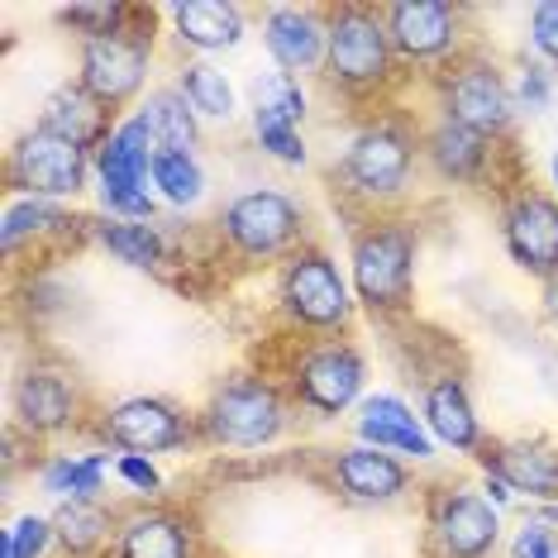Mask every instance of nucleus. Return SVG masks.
<instances>
[{"label": "nucleus", "instance_id": "f257e3e1", "mask_svg": "<svg viewBox=\"0 0 558 558\" xmlns=\"http://www.w3.org/2000/svg\"><path fill=\"white\" fill-rule=\"evenodd\" d=\"M154 158L158 138L144 124V116L124 120L106 144L96 148V172H100V201H106L110 220H154Z\"/></svg>", "mask_w": 558, "mask_h": 558}, {"label": "nucleus", "instance_id": "f03ea898", "mask_svg": "<svg viewBox=\"0 0 558 558\" xmlns=\"http://www.w3.org/2000/svg\"><path fill=\"white\" fill-rule=\"evenodd\" d=\"M391 34L387 15L363 5H344L329 15V48H325V72L344 92H373L391 77Z\"/></svg>", "mask_w": 558, "mask_h": 558}, {"label": "nucleus", "instance_id": "7ed1b4c3", "mask_svg": "<svg viewBox=\"0 0 558 558\" xmlns=\"http://www.w3.org/2000/svg\"><path fill=\"white\" fill-rule=\"evenodd\" d=\"M415 287V234L401 225H367L353 239V291L367 311L387 315L411 301Z\"/></svg>", "mask_w": 558, "mask_h": 558}, {"label": "nucleus", "instance_id": "20e7f679", "mask_svg": "<svg viewBox=\"0 0 558 558\" xmlns=\"http://www.w3.org/2000/svg\"><path fill=\"white\" fill-rule=\"evenodd\" d=\"M287 425V405L277 397V387L258 383V377H234L210 397L206 429L215 444H230V449H263L282 435Z\"/></svg>", "mask_w": 558, "mask_h": 558}, {"label": "nucleus", "instance_id": "39448f33", "mask_svg": "<svg viewBox=\"0 0 558 558\" xmlns=\"http://www.w3.org/2000/svg\"><path fill=\"white\" fill-rule=\"evenodd\" d=\"M282 306L291 320L311 329H335L353 315V296H349V282L335 268V258L320 248H306L282 272Z\"/></svg>", "mask_w": 558, "mask_h": 558}, {"label": "nucleus", "instance_id": "423d86ee", "mask_svg": "<svg viewBox=\"0 0 558 558\" xmlns=\"http://www.w3.org/2000/svg\"><path fill=\"white\" fill-rule=\"evenodd\" d=\"M82 182H86V148L72 144V138L34 130L10 148V186L29 192L34 201L77 196Z\"/></svg>", "mask_w": 558, "mask_h": 558}, {"label": "nucleus", "instance_id": "0eeeda50", "mask_svg": "<svg viewBox=\"0 0 558 558\" xmlns=\"http://www.w3.org/2000/svg\"><path fill=\"white\" fill-rule=\"evenodd\" d=\"M411 162H415V138L383 120V124H373V130H363L353 138L339 172H344L353 196L391 201V196H401L405 177H411Z\"/></svg>", "mask_w": 558, "mask_h": 558}, {"label": "nucleus", "instance_id": "6e6552de", "mask_svg": "<svg viewBox=\"0 0 558 558\" xmlns=\"http://www.w3.org/2000/svg\"><path fill=\"white\" fill-rule=\"evenodd\" d=\"M148 53H154V34H110L92 39L82 48V86L100 106H124L148 77Z\"/></svg>", "mask_w": 558, "mask_h": 558}, {"label": "nucleus", "instance_id": "1a4fd4ad", "mask_svg": "<svg viewBox=\"0 0 558 558\" xmlns=\"http://www.w3.org/2000/svg\"><path fill=\"white\" fill-rule=\"evenodd\" d=\"M225 234L248 258H272L301 234V210L282 192H244L225 206Z\"/></svg>", "mask_w": 558, "mask_h": 558}, {"label": "nucleus", "instance_id": "9d476101", "mask_svg": "<svg viewBox=\"0 0 558 558\" xmlns=\"http://www.w3.org/2000/svg\"><path fill=\"white\" fill-rule=\"evenodd\" d=\"M444 120L473 134H501L511 124V92L487 62H463L444 77Z\"/></svg>", "mask_w": 558, "mask_h": 558}, {"label": "nucleus", "instance_id": "9b49d317", "mask_svg": "<svg viewBox=\"0 0 558 558\" xmlns=\"http://www.w3.org/2000/svg\"><path fill=\"white\" fill-rule=\"evenodd\" d=\"M501 535L497 506L468 487L439 492L435 501V544L444 558H487Z\"/></svg>", "mask_w": 558, "mask_h": 558}, {"label": "nucleus", "instance_id": "f8f14e48", "mask_svg": "<svg viewBox=\"0 0 558 558\" xmlns=\"http://www.w3.org/2000/svg\"><path fill=\"white\" fill-rule=\"evenodd\" d=\"M296 397L320 415H339L363 391V359L349 344H320L296 363Z\"/></svg>", "mask_w": 558, "mask_h": 558}, {"label": "nucleus", "instance_id": "ddd939ff", "mask_svg": "<svg viewBox=\"0 0 558 558\" xmlns=\"http://www.w3.org/2000/svg\"><path fill=\"white\" fill-rule=\"evenodd\" d=\"M106 439L120 444L124 453H168L177 444H186V415L177 405L158 401V397H134V401H120L116 411H106Z\"/></svg>", "mask_w": 558, "mask_h": 558}, {"label": "nucleus", "instance_id": "4468645a", "mask_svg": "<svg viewBox=\"0 0 558 558\" xmlns=\"http://www.w3.org/2000/svg\"><path fill=\"white\" fill-rule=\"evenodd\" d=\"M506 253L535 277L558 272V206L539 192H525L506 210Z\"/></svg>", "mask_w": 558, "mask_h": 558}, {"label": "nucleus", "instance_id": "2eb2a0df", "mask_svg": "<svg viewBox=\"0 0 558 558\" xmlns=\"http://www.w3.org/2000/svg\"><path fill=\"white\" fill-rule=\"evenodd\" d=\"M353 425H359L363 444H373V449H383V453H405V459H415V463L435 459V439L425 435L421 415H415L401 397H391V391L367 397L359 405V421Z\"/></svg>", "mask_w": 558, "mask_h": 558}, {"label": "nucleus", "instance_id": "dca6fc26", "mask_svg": "<svg viewBox=\"0 0 558 558\" xmlns=\"http://www.w3.org/2000/svg\"><path fill=\"white\" fill-rule=\"evenodd\" d=\"M263 44L268 53L277 58L282 72H315L325 68V48H329V24H320L315 10H301V5H277L268 10L263 20Z\"/></svg>", "mask_w": 558, "mask_h": 558}, {"label": "nucleus", "instance_id": "f3484780", "mask_svg": "<svg viewBox=\"0 0 558 558\" xmlns=\"http://www.w3.org/2000/svg\"><path fill=\"white\" fill-rule=\"evenodd\" d=\"M387 34L401 58H444L459 39V10L435 5V0H405V5L387 10Z\"/></svg>", "mask_w": 558, "mask_h": 558}, {"label": "nucleus", "instance_id": "a211bd4d", "mask_svg": "<svg viewBox=\"0 0 558 558\" xmlns=\"http://www.w3.org/2000/svg\"><path fill=\"white\" fill-rule=\"evenodd\" d=\"M15 415L29 435H58L77 421V387L62 373L48 367H29L15 387Z\"/></svg>", "mask_w": 558, "mask_h": 558}, {"label": "nucleus", "instance_id": "6ab92c4d", "mask_svg": "<svg viewBox=\"0 0 558 558\" xmlns=\"http://www.w3.org/2000/svg\"><path fill=\"white\" fill-rule=\"evenodd\" d=\"M482 468L501 477L511 492H530L539 501L558 497V449L554 444H497L482 453Z\"/></svg>", "mask_w": 558, "mask_h": 558}, {"label": "nucleus", "instance_id": "aec40b11", "mask_svg": "<svg viewBox=\"0 0 558 558\" xmlns=\"http://www.w3.org/2000/svg\"><path fill=\"white\" fill-rule=\"evenodd\" d=\"M335 482L353 501H397L411 477L391 453L373 449V444H353V449L335 453Z\"/></svg>", "mask_w": 558, "mask_h": 558}, {"label": "nucleus", "instance_id": "412c9836", "mask_svg": "<svg viewBox=\"0 0 558 558\" xmlns=\"http://www.w3.org/2000/svg\"><path fill=\"white\" fill-rule=\"evenodd\" d=\"M120 558H196V530L177 511H134L116 539Z\"/></svg>", "mask_w": 558, "mask_h": 558}, {"label": "nucleus", "instance_id": "4be33fe9", "mask_svg": "<svg viewBox=\"0 0 558 558\" xmlns=\"http://www.w3.org/2000/svg\"><path fill=\"white\" fill-rule=\"evenodd\" d=\"M106 116L110 110L77 82V86H58V92L44 100L39 130L58 134V138H72V144H82L86 154H92V148H100L110 134H116V130H106Z\"/></svg>", "mask_w": 558, "mask_h": 558}, {"label": "nucleus", "instance_id": "5701e85b", "mask_svg": "<svg viewBox=\"0 0 558 558\" xmlns=\"http://www.w3.org/2000/svg\"><path fill=\"white\" fill-rule=\"evenodd\" d=\"M177 20V39L196 53H225L244 39V15L239 5H225V0H186V5L172 10Z\"/></svg>", "mask_w": 558, "mask_h": 558}, {"label": "nucleus", "instance_id": "b1692460", "mask_svg": "<svg viewBox=\"0 0 558 558\" xmlns=\"http://www.w3.org/2000/svg\"><path fill=\"white\" fill-rule=\"evenodd\" d=\"M425 425H429V435L444 439L449 449H477L482 444L473 401H468L459 377H439V383H429V391H425Z\"/></svg>", "mask_w": 558, "mask_h": 558}, {"label": "nucleus", "instance_id": "393cba45", "mask_svg": "<svg viewBox=\"0 0 558 558\" xmlns=\"http://www.w3.org/2000/svg\"><path fill=\"white\" fill-rule=\"evenodd\" d=\"M487 154H492V138L487 134H473L463 124H449L444 120L439 130L425 134V158L429 168L449 182H473V177L487 168Z\"/></svg>", "mask_w": 558, "mask_h": 558}, {"label": "nucleus", "instance_id": "a878e982", "mask_svg": "<svg viewBox=\"0 0 558 558\" xmlns=\"http://www.w3.org/2000/svg\"><path fill=\"white\" fill-rule=\"evenodd\" d=\"M138 116L154 130L158 154H192L196 148V110L182 92H154Z\"/></svg>", "mask_w": 558, "mask_h": 558}, {"label": "nucleus", "instance_id": "bb28decb", "mask_svg": "<svg viewBox=\"0 0 558 558\" xmlns=\"http://www.w3.org/2000/svg\"><path fill=\"white\" fill-rule=\"evenodd\" d=\"M106 468H110V453H58L44 468V487L68 501H96Z\"/></svg>", "mask_w": 558, "mask_h": 558}, {"label": "nucleus", "instance_id": "cd10ccee", "mask_svg": "<svg viewBox=\"0 0 558 558\" xmlns=\"http://www.w3.org/2000/svg\"><path fill=\"white\" fill-rule=\"evenodd\" d=\"M96 239L130 268H158L162 263V234L148 220H106Z\"/></svg>", "mask_w": 558, "mask_h": 558}, {"label": "nucleus", "instance_id": "c85d7f7f", "mask_svg": "<svg viewBox=\"0 0 558 558\" xmlns=\"http://www.w3.org/2000/svg\"><path fill=\"white\" fill-rule=\"evenodd\" d=\"M177 92L192 100V110L206 116V120H230L234 116V86L225 82V72L210 68V62H186Z\"/></svg>", "mask_w": 558, "mask_h": 558}, {"label": "nucleus", "instance_id": "c756f323", "mask_svg": "<svg viewBox=\"0 0 558 558\" xmlns=\"http://www.w3.org/2000/svg\"><path fill=\"white\" fill-rule=\"evenodd\" d=\"M253 110L277 116L287 124H301L306 120V92H301V82L291 77V72H282V68L258 72V77H253Z\"/></svg>", "mask_w": 558, "mask_h": 558}, {"label": "nucleus", "instance_id": "7c9ffc66", "mask_svg": "<svg viewBox=\"0 0 558 558\" xmlns=\"http://www.w3.org/2000/svg\"><path fill=\"white\" fill-rule=\"evenodd\" d=\"M53 535L68 544L72 554L96 549V544L110 535V515H106V506H96V501H68V506H62V511L53 515Z\"/></svg>", "mask_w": 558, "mask_h": 558}, {"label": "nucleus", "instance_id": "2f4dec72", "mask_svg": "<svg viewBox=\"0 0 558 558\" xmlns=\"http://www.w3.org/2000/svg\"><path fill=\"white\" fill-rule=\"evenodd\" d=\"M154 186L172 206H196L206 196V172L192 154H158L154 158Z\"/></svg>", "mask_w": 558, "mask_h": 558}, {"label": "nucleus", "instance_id": "473e14b6", "mask_svg": "<svg viewBox=\"0 0 558 558\" xmlns=\"http://www.w3.org/2000/svg\"><path fill=\"white\" fill-rule=\"evenodd\" d=\"M58 225H68V210L53 206V201H15V206L5 210V230H0V239H5V248H15L20 239L29 234H44V230H58Z\"/></svg>", "mask_w": 558, "mask_h": 558}, {"label": "nucleus", "instance_id": "72a5a7b5", "mask_svg": "<svg viewBox=\"0 0 558 558\" xmlns=\"http://www.w3.org/2000/svg\"><path fill=\"white\" fill-rule=\"evenodd\" d=\"M253 134H258V148L277 162H287V168H301L306 162V138H301L296 124L277 120V116H263V110H253Z\"/></svg>", "mask_w": 558, "mask_h": 558}, {"label": "nucleus", "instance_id": "f704fd0d", "mask_svg": "<svg viewBox=\"0 0 558 558\" xmlns=\"http://www.w3.org/2000/svg\"><path fill=\"white\" fill-rule=\"evenodd\" d=\"M62 20H68L72 29H82L86 44H92V39H110V34H124L130 5H110V0H100V5H68V10H62Z\"/></svg>", "mask_w": 558, "mask_h": 558}, {"label": "nucleus", "instance_id": "c9c22d12", "mask_svg": "<svg viewBox=\"0 0 558 558\" xmlns=\"http://www.w3.org/2000/svg\"><path fill=\"white\" fill-rule=\"evenodd\" d=\"M511 558H558V511H535L511 539Z\"/></svg>", "mask_w": 558, "mask_h": 558}, {"label": "nucleus", "instance_id": "e433bc0d", "mask_svg": "<svg viewBox=\"0 0 558 558\" xmlns=\"http://www.w3.org/2000/svg\"><path fill=\"white\" fill-rule=\"evenodd\" d=\"M48 539H53V520L20 515L15 525L5 530V554H0V558H39L48 549Z\"/></svg>", "mask_w": 558, "mask_h": 558}, {"label": "nucleus", "instance_id": "4c0bfd02", "mask_svg": "<svg viewBox=\"0 0 558 558\" xmlns=\"http://www.w3.org/2000/svg\"><path fill=\"white\" fill-rule=\"evenodd\" d=\"M530 39L549 62H558V0H544L535 5V15H530Z\"/></svg>", "mask_w": 558, "mask_h": 558}, {"label": "nucleus", "instance_id": "58836bf2", "mask_svg": "<svg viewBox=\"0 0 558 558\" xmlns=\"http://www.w3.org/2000/svg\"><path fill=\"white\" fill-rule=\"evenodd\" d=\"M554 96V82H549V68H539V62H525V72H520V106L525 110H544Z\"/></svg>", "mask_w": 558, "mask_h": 558}, {"label": "nucleus", "instance_id": "ea45409f", "mask_svg": "<svg viewBox=\"0 0 558 558\" xmlns=\"http://www.w3.org/2000/svg\"><path fill=\"white\" fill-rule=\"evenodd\" d=\"M116 473H120L124 482H130V487H134V492H144V497H154V492L162 487L158 468H154V463H148V459H144V453H124V459L116 463Z\"/></svg>", "mask_w": 558, "mask_h": 558}, {"label": "nucleus", "instance_id": "a19ab883", "mask_svg": "<svg viewBox=\"0 0 558 558\" xmlns=\"http://www.w3.org/2000/svg\"><path fill=\"white\" fill-rule=\"evenodd\" d=\"M544 306H549V315L558 320V272H554V277H544Z\"/></svg>", "mask_w": 558, "mask_h": 558}, {"label": "nucleus", "instance_id": "79ce46f5", "mask_svg": "<svg viewBox=\"0 0 558 558\" xmlns=\"http://www.w3.org/2000/svg\"><path fill=\"white\" fill-rule=\"evenodd\" d=\"M554 182H558V154H554Z\"/></svg>", "mask_w": 558, "mask_h": 558}]
</instances>
